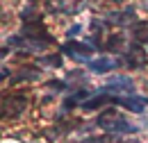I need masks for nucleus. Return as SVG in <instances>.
<instances>
[{
  "instance_id": "f03ea898",
  "label": "nucleus",
  "mask_w": 148,
  "mask_h": 143,
  "mask_svg": "<svg viewBox=\"0 0 148 143\" xmlns=\"http://www.w3.org/2000/svg\"><path fill=\"white\" fill-rule=\"evenodd\" d=\"M55 39L53 36H46V39H30V36H12L7 41V46L12 48H21V50H27V52H41L48 43H53Z\"/></svg>"
},
{
  "instance_id": "6e6552de",
  "label": "nucleus",
  "mask_w": 148,
  "mask_h": 143,
  "mask_svg": "<svg viewBox=\"0 0 148 143\" xmlns=\"http://www.w3.org/2000/svg\"><path fill=\"white\" fill-rule=\"evenodd\" d=\"M125 61H128V66H132V68H141V66H146V64H148V57H146L144 50L132 48L130 52H125Z\"/></svg>"
},
{
  "instance_id": "423d86ee",
  "label": "nucleus",
  "mask_w": 148,
  "mask_h": 143,
  "mask_svg": "<svg viewBox=\"0 0 148 143\" xmlns=\"http://www.w3.org/2000/svg\"><path fill=\"white\" fill-rule=\"evenodd\" d=\"M116 105L130 109L134 114H141L144 109L148 107V98H141V95H128V98H116Z\"/></svg>"
},
{
  "instance_id": "dca6fc26",
  "label": "nucleus",
  "mask_w": 148,
  "mask_h": 143,
  "mask_svg": "<svg viewBox=\"0 0 148 143\" xmlns=\"http://www.w3.org/2000/svg\"><path fill=\"white\" fill-rule=\"evenodd\" d=\"M80 32H82V25H80V23H75V25H71V27L66 30V36H69V39H73V36H77Z\"/></svg>"
},
{
  "instance_id": "ddd939ff",
  "label": "nucleus",
  "mask_w": 148,
  "mask_h": 143,
  "mask_svg": "<svg viewBox=\"0 0 148 143\" xmlns=\"http://www.w3.org/2000/svg\"><path fill=\"white\" fill-rule=\"evenodd\" d=\"M134 39L137 41H148V23H137L134 25Z\"/></svg>"
},
{
  "instance_id": "9d476101",
  "label": "nucleus",
  "mask_w": 148,
  "mask_h": 143,
  "mask_svg": "<svg viewBox=\"0 0 148 143\" xmlns=\"http://www.w3.org/2000/svg\"><path fill=\"white\" fill-rule=\"evenodd\" d=\"M134 18V9L128 7L125 12H116V14H107V23H116V25H125V23H132Z\"/></svg>"
},
{
  "instance_id": "20e7f679",
  "label": "nucleus",
  "mask_w": 148,
  "mask_h": 143,
  "mask_svg": "<svg viewBox=\"0 0 148 143\" xmlns=\"http://www.w3.org/2000/svg\"><path fill=\"white\" fill-rule=\"evenodd\" d=\"M62 52H64V54H69V57H73L75 61L89 64V57H87V54L91 52V48H89L87 43H77V41H69V43H64V46H62Z\"/></svg>"
},
{
  "instance_id": "aec40b11",
  "label": "nucleus",
  "mask_w": 148,
  "mask_h": 143,
  "mask_svg": "<svg viewBox=\"0 0 148 143\" xmlns=\"http://www.w3.org/2000/svg\"><path fill=\"white\" fill-rule=\"evenodd\" d=\"M119 143H139V141H137V139H134V141H119Z\"/></svg>"
},
{
  "instance_id": "0eeeda50",
  "label": "nucleus",
  "mask_w": 148,
  "mask_h": 143,
  "mask_svg": "<svg viewBox=\"0 0 148 143\" xmlns=\"http://www.w3.org/2000/svg\"><path fill=\"white\" fill-rule=\"evenodd\" d=\"M121 61L119 59H112V57H98V59H91L89 61V68H91V73H107V71H114L116 66H119Z\"/></svg>"
},
{
  "instance_id": "2eb2a0df",
  "label": "nucleus",
  "mask_w": 148,
  "mask_h": 143,
  "mask_svg": "<svg viewBox=\"0 0 148 143\" xmlns=\"http://www.w3.org/2000/svg\"><path fill=\"white\" fill-rule=\"evenodd\" d=\"M39 77H41L39 73H21V75L14 77V82H23V80H32V82H34V80H39Z\"/></svg>"
},
{
  "instance_id": "f8f14e48",
  "label": "nucleus",
  "mask_w": 148,
  "mask_h": 143,
  "mask_svg": "<svg viewBox=\"0 0 148 143\" xmlns=\"http://www.w3.org/2000/svg\"><path fill=\"white\" fill-rule=\"evenodd\" d=\"M87 98H89V91H77V93H75L73 98H69V100H66V102H64V109H66V111H69V109H73L75 105H77V102H82V100H84V102H87Z\"/></svg>"
},
{
  "instance_id": "a211bd4d",
  "label": "nucleus",
  "mask_w": 148,
  "mask_h": 143,
  "mask_svg": "<svg viewBox=\"0 0 148 143\" xmlns=\"http://www.w3.org/2000/svg\"><path fill=\"white\" fill-rule=\"evenodd\" d=\"M119 43H121V36H112L110 43H107V48H114V46H119Z\"/></svg>"
},
{
  "instance_id": "39448f33",
  "label": "nucleus",
  "mask_w": 148,
  "mask_h": 143,
  "mask_svg": "<svg viewBox=\"0 0 148 143\" xmlns=\"http://www.w3.org/2000/svg\"><path fill=\"white\" fill-rule=\"evenodd\" d=\"M25 105H27V100H25L23 95H9V98L2 100V107H5L2 114L9 116V118H12V116H18L21 111L25 109Z\"/></svg>"
},
{
  "instance_id": "7ed1b4c3",
  "label": "nucleus",
  "mask_w": 148,
  "mask_h": 143,
  "mask_svg": "<svg viewBox=\"0 0 148 143\" xmlns=\"http://www.w3.org/2000/svg\"><path fill=\"white\" fill-rule=\"evenodd\" d=\"M132 86H134L132 77L116 75V77H112L105 86H100V89H98V93H107V95H112V93H130V91H134Z\"/></svg>"
},
{
  "instance_id": "412c9836",
  "label": "nucleus",
  "mask_w": 148,
  "mask_h": 143,
  "mask_svg": "<svg viewBox=\"0 0 148 143\" xmlns=\"http://www.w3.org/2000/svg\"><path fill=\"white\" fill-rule=\"evenodd\" d=\"M114 2H121V0H114Z\"/></svg>"
},
{
  "instance_id": "6ab92c4d",
  "label": "nucleus",
  "mask_w": 148,
  "mask_h": 143,
  "mask_svg": "<svg viewBox=\"0 0 148 143\" xmlns=\"http://www.w3.org/2000/svg\"><path fill=\"white\" fill-rule=\"evenodd\" d=\"M82 143H105V141H100V139H87V141H82Z\"/></svg>"
},
{
  "instance_id": "1a4fd4ad",
  "label": "nucleus",
  "mask_w": 148,
  "mask_h": 143,
  "mask_svg": "<svg viewBox=\"0 0 148 143\" xmlns=\"http://www.w3.org/2000/svg\"><path fill=\"white\" fill-rule=\"evenodd\" d=\"M23 36H34V39H46V27H43V23L37 20V23H25V27H23Z\"/></svg>"
},
{
  "instance_id": "9b49d317",
  "label": "nucleus",
  "mask_w": 148,
  "mask_h": 143,
  "mask_svg": "<svg viewBox=\"0 0 148 143\" xmlns=\"http://www.w3.org/2000/svg\"><path fill=\"white\" fill-rule=\"evenodd\" d=\"M84 2H87V0H57L59 9L66 12V14H75V12H80V9L84 7Z\"/></svg>"
},
{
  "instance_id": "4468645a",
  "label": "nucleus",
  "mask_w": 148,
  "mask_h": 143,
  "mask_svg": "<svg viewBox=\"0 0 148 143\" xmlns=\"http://www.w3.org/2000/svg\"><path fill=\"white\" fill-rule=\"evenodd\" d=\"M39 66H62V54H50V57H41Z\"/></svg>"
},
{
  "instance_id": "f3484780",
  "label": "nucleus",
  "mask_w": 148,
  "mask_h": 143,
  "mask_svg": "<svg viewBox=\"0 0 148 143\" xmlns=\"http://www.w3.org/2000/svg\"><path fill=\"white\" fill-rule=\"evenodd\" d=\"M50 86H53L55 91H64V89H66V84H64V82H50Z\"/></svg>"
},
{
  "instance_id": "f257e3e1",
  "label": "nucleus",
  "mask_w": 148,
  "mask_h": 143,
  "mask_svg": "<svg viewBox=\"0 0 148 143\" xmlns=\"http://www.w3.org/2000/svg\"><path fill=\"white\" fill-rule=\"evenodd\" d=\"M98 127H103L105 132H110V134H134L139 127L128 123V121H123L119 114H116V109H105L100 116H98Z\"/></svg>"
}]
</instances>
